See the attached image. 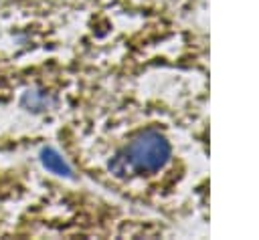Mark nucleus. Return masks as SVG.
Returning a JSON list of instances; mask_svg holds the SVG:
<instances>
[{"label": "nucleus", "instance_id": "obj_2", "mask_svg": "<svg viewBox=\"0 0 259 240\" xmlns=\"http://www.w3.org/2000/svg\"><path fill=\"white\" fill-rule=\"evenodd\" d=\"M40 161H42V165H45L49 171H53V173L71 175V167L67 165V161H65L55 149H51V147H47V149L40 151Z\"/></svg>", "mask_w": 259, "mask_h": 240}, {"label": "nucleus", "instance_id": "obj_1", "mask_svg": "<svg viewBox=\"0 0 259 240\" xmlns=\"http://www.w3.org/2000/svg\"><path fill=\"white\" fill-rule=\"evenodd\" d=\"M170 141L158 129H144L132 137L109 161V171L117 177L156 173L170 161Z\"/></svg>", "mask_w": 259, "mask_h": 240}]
</instances>
